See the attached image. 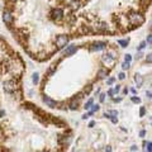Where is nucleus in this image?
<instances>
[{
	"instance_id": "1",
	"label": "nucleus",
	"mask_w": 152,
	"mask_h": 152,
	"mask_svg": "<svg viewBox=\"0 0 152 152\" xmlns=\"http://www.w3.org/2000/svg\"><path fill=\"white\" fill-rule=\"evenodd\" d=\"M69 41H70V36H67V34H60V36H57L56 39H55L56 49H61V48H63L65 46L69 43Z\"/></svg>"
},
{
	"instance_id": "2",
	"label": "nucleus",
	"mask_w": 152,
	"mask_h": 152,
	"mask_svg": "<svg viewBox=\"0 0 152 152\" xmlns=\"http://www.w3.org/2000/svg\"><path fill=\"white\" fill-rule=\"evenodd\" d=\"M3 22L6 24V26H10L13 23V14L9 9L4 8V12H3Z\"/></svg>"
},
{
	"instance_id": "3",
	"label": "nucleus",
	"mask_w": 152,
	"mask_h": 152,
	"mask_svg": "<svg viewBox=\"0 0 152 152\" xmlns=\"http://www.w3.org/2000/svg\"><path fill=\"white\" fill-rule=\"evenodd\" d=\"M76 51H77V47L76 45H70L65 51H63V57H66V56H71L72 53H75Z\"/></svg>"
},
{
	"instance_id": "4",
	"label": "nucleus",
	"mask_w": 152,
	"mask_h": 152,
	"mask_svg": "<svg viewBox=\"0 0 152 152\" xmlns=\"http://www.w3.org/2000/svg\"><path fill=\"white\" fill-rule=\"evenodd\" d=\"M43 102H45L46 105L49 106V108H57V102L51 99L49 96H43Z\"/></svg>"
},
{
	"instance_id": "5",
	"label": "nucleus",
	"mask_w": 152,
	"mask_h": 152,
	"mask_svg": "<svg viewBox=\"0 0 152 152\" xmlns=\"http://www.w3.org/2000/svg\"><path fill=\"white\" fill-rule=\"evenodd\" d=\"M134 81H136V84H137V86H138V88L143 84V79H142V76H139V75H136V77H134Z\"/></svg>"
},
{
	"instance_id": "6",
	"label": "nucleus",
	"mask_w": 152,
	"mask_h": 152,
	"mask_svg": "<svg viewBox=\"0 0 152 152\" xmlns=\"http://www.w3.org/2000/svg\"><path fill=\"white\" fill-rule=\"evenodd\" d=\"M118 43L122 46V47H127L128 46V43H129V39L127 38V39H119L118 41Z\"/></svg>"
},
{
	"instance_id": "7",
	"label": "nucleus",
	"mask_w": 152,
	"mask_h": 152,
	"mask_svg": "<svg viewBox=\"0 0 152 152\" xmlns=\"http://www.w3.org/2000/svg\"><path fill=\"white\" fill-rule=\"evenodd\" d=\"M32 81H33L34 85H37V84L39 82V75H38V74H34V75H33V79H32Z\"/></svg>"
},
{
	"instance_id": "8",
	"label": "nucleus",
	"mask_w": 152,
	"mask_h": 152,
	"mask_svg": "<svg viewBox=\"0 0 152 152\" xmlns=\"http://www.w3.org/2000/svg\"><path fill=\"white\" fill-rule=\"evenodd\" d=\"M92 106V108H91V113H94V112H98V110H99V109H100V105H99V104H94V105H91Z\"/></svg>"
},
{
	"instance_id": "9",
	"label": "nucleus",
	"mask_w": 152,
	"mask_h": 152,
	"mask_svg": "<svg viewBox=\"0 0 152 152\" xmlns=\"http://www.w3.org/2000/svg\"><path fill=\"white\" fill-rule=\"evenodd\" d=\"M91 105H92V99H89V100L85 103V106H84V108H85V109H90Z\"/></svg>"
},
{
	"instance_id": "10",
	"label": "nucleus",
	"mask_w": 152,
	"mask_h": 152,
	"mask_svg": "<svg viewBox=\"0 0 152 152\" xmlns=\"http://www.w3.org/2000/svg\"><path fill=\"white\" fill-rule=\"evenodd\" d=\"M129 66H131V63H128V62H123V65H122V67H123V70H127V69H129Z\"/></svg>"
},
{
	"instance_id": "11",
	"label": "nucleus",
	"mask_w": 152,
	"mask_h": 152,
	"mask_svg": "<svg viewBox=\"0 0 152 152\" xmlns=\"http://www.w3.org/2000/svg\"><path fill=\"white\" fill-rule=\"evenodd\" d=\"M114 81H115V77H110V79L106 80V85H112Z\"/></svg>"
},
{
	"instance_id": "12",
	"label": "nucleus",
	"mask_w": 152,
	"mask_h": 152,
	"mask_svg": "<svg viewBox=\"0 0 152 152\" xmlns=\"http://www.w3.org/2000/svg\"><path fill=\"white\" fill-rule=\"evenodd\" d=\"M124 60H125V62H128V63H131V61H132V56H131V55H125V57H124Z\"/></svg>"
},
{
	"instance_id": "13",
	"label": "nucleus",
	"mask_w": 152,
	"mask_h": 152,
	"mask_svg": "<svg viewBox=\"0 0 152 152\" xmlns=\"http://www.w3.org/2000/svg\"><path fill=\"white\" fill-rule=\"evenodd\" d=\"M139 114H141V117H143V115L146 114V108H145V106H142V108H141V112H139Z\"/></svg>"
},
{
	"instance_id": "14",
	"label": "nucleus",
	"mask_w": 152,
	"mask_h": 152,
	"mask_svg": "<svg viewBox=\"0 0 152 152\" xmlns=\"http://www.w3.org/2000/svg\"><path fill=\"white\" fill-rule=\"evenodd\" d=\"M132 102H133V103H141V99H139V98H136V96H132Z\"/></svg>"
},
{
	"instance_id": "15",
	"label": "nucleus",
	"mask_w": 152,
	"mask_h": 152,
	"mask_svg": "<svg viewBox=\"0 0 152 152\" xmlns=\"http://www.w3.org/2000/svg\"><path fill=\"white\" fill-rule=\"evenodd\" d=\"M99 99H100V103H104V100H105V94H102Z\"/></svg>"
},
{
	"instance_id": "16",
	"label": "nucleus",
	"mask_w": 152,
	"mask_h": 152,
	"mask_svg": "<svg viewBox=\"0 0 152 152\" xmlns=\"http://www.w3.org/2000/svg\"><path fill=\"white\" fill-rule=\"evenodd\" d=\"M145 46H146V42H142V43L139 45V47H138V51H141L142 48H145Z\"/></svg>"
},
{
	"instance_id": "17",
	"label": "nucleus",
	"mask_w": 152,
	"mask_h": 152,
	"mask_svg": "<svg viewBox=\"0 0 152 152\" xmlns=\"http://www.w3.org/2000/svg\"><path fill=\"white\" fill-rule=\"evenodd\" d=\"M119 90H121V86H119V85H117V86L114 88V90H113V91H114V92H118Z\"/></svg>"
},
{
	"instance_id": "18",
	"label": "nucleus",
	"mask_w": 152,
	"mask_h": 152,
	"mask_svg": "<svg viewBox=\"0 0 152 152\" xmlns=\"http://www.w3.org/2000/svg\"><path fill=\"white\" fill-rule=\"evenodd\" d=\"M118 77H119V80H123V79L125 77V75H124V72H121V74H119V76H118Z\"/></svg>"
},
{
	"instance_id": "19",
	"label": "nucleus",
	"mask_w": 152,
	"mask_h": 152,
	"mask_svg": "<svg viewBox=\"0 0 152 152\" xmlns=\"http://www.w3.org/2000/svg\"><path fill=\"white\" fill-rule=\"evenodd\" d=\"M113 100H114V102H115V103H117V102H121V100H122V98H114V99H113Z\"/></svg>"
},
{
	"instance_id": "20",
	"label": "nucleus",
	"mask_w": 152,
	"mask_h": 152,
	"mask_svg": "<svg viewBox=\"0 0 152 152\" xmlns=\"http://www.w3.org/2000/svg\"><path fill=\"white\" fill-rule=\"evenodd\" d=\"M113 94H114V91L112 90V89H110V90L108 91V95H110V96H112V95H113Z\"/></svg>"
},
{
	"instance_id": "21",
	"label": "nucleus",
	"mask_w": 152,
	"mask_h": 152,
	"mask_svg": "<svg viewBox=\"0 0 152 152\" xmlns=\"http://www.w3.org/2000/svg\"><path fill=\"white\" fill-rule=\"evenodd\" d=\"M147 42H148V45H151V36L147 37Z\"/></svg>"
},
{
	"instance_id": "22",
	"label": "nucleus",
	"mask_w": 152,
	"mask_h": 152,
	"mask_svg": "<svg viewBox=\"0 0 152 152\" xmlns=\"http://www.w3.org/2000/svg\"><path fill=\"white\" fill-rule=\"evenodd\" d=\"M145 134H146V132H145V131H141V133H139V136H141V137H143V136H145Z\"/></svg>"
},
{
	"instance_id": "23",
	"label": "nucleus",
	"mask_w": 152,
	"mask_h": 152,
	"mask_svg": "<svg viewBox=\"0 0 152 152\" xmlns=\"http://www.w3.org/2000/svg\"><path fill=\"white\" fill-rule=\"evenodd\" d=\"M105 152H112V148H110V147H106V148H105Z\"/></svg>"
},
{
	"instance_id": "24",
	"label": "nucleus",
	"mask_w": 152,
	"mask_h": 152,
	"mask_svg": "<svg viewBox=\"0 0 152 152\" xmlns=\"http://www.w3.org/2000/svg\"><path fill=\"white\" fill-rule=\"evenodd\" d=\"M147 61L151 62V55H147Z\"/></svg>"
},
{
	"instance_id": "25",
	"label": "nucleus",
	"mask_w": 152,
	"mask_h": 152,
	"mask_svg": "<svg viewBox=\"0 0 152 152\" xmlns=\"http://www.w3.org/2000/svg\"><path fill=\"white\" fill-rule=\"evenodd\" d=\"M94 124H95V122H90V124H89V127H94Z\"/></svg>"
},
{
	"instance_id": "26",
	"label": "nucleus",
	"mask_w": 152,
	"mask_h": 152,
	"mask_svg": "<svg viewBox=\"0 0 152 152\" xmlns=\"http://www.w3.org/2000/svg\"><path fill=\"white\" fill-rule=\"evenodd\" d=\"M9 1H12V3H15V1H18V0H6V3H9Z\"/></svg>"
}]
</instances>
